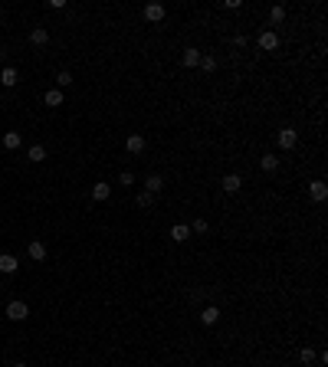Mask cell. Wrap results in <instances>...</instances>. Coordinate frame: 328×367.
Wrapping results in <instances>:
<instances>
[{
    "label": "cell",
    "instance_id": "6da1fadb",
    "mask_svg": "<svg viewBox=\"0 0 328 367\" xmlns=\"http://www.w3.org/2000/svg\"><path fill=\"white\" fill-rule=\"evenodd\" d=\"M7 318H10V321H26V318H30V305L20 302V299H13L10 305H7Z\"/></svg>",
    "mask_w": 328,
    "mask_h": 367
},
{
    "label": "cell",
    "instance_id": "7a4b0ae2",
    "mask_svg": "<svg viewBox=\"0 0 328 367\" xmlns=\"http://www.w3.org/2000/svg\"><path fill=\"white\" fill-rule=\"evenodd\" d=\"M276 144H279L282 151H292V148L299 144V131H296V128H282V131L276 135Z\"/></svg>",
    "mask_w": 328,
    "mask_h": 367
},
{
    "label": "cell",
    "instance_id": "3957f363",
    "mask_svg": "<svg viewBox=\"0 0 328 367\" xmlns=\"http://www.w3.org/2000/svg\"><path fill=\"white\" fill-rule=\"evenodd\" d=\"M144 148H148L144 135H128V138H125V151H128V154H141Z\"/></svg>",
    "mask_w": 328,
    "mask_h": 367
},
{
    "label": "cell",
    "instance_id": "277c9868",
    "mask_svg": "<svg viewBox=\"0 0 328 367\" xmlns=\"http://www.w3.org/2000/svg\"><path fill=\"white\" fill-rule=\"evenodd\" d=\"M164 4H144V20H148V23H161L164 20Z\"/></svg>",
    "mask_w": 328,
    "mask_h": 367
},
{
    "label": "cell",
    "instance_id": "5b68a950",
    "mask_svg": "<svg viewBox=\"0 0 328 367\" xmlns=\"http://www.w3.org/2000/svg\"><path fill=\"white\" fill-rule=\"evenodd\" d=\"M256 43H260V50L273 53L276 46H279V33H276V30H266V33H260V39H256Z\"/></svg>",
    "mask_w": 328,
    "mask_h": 367
},
{
    "label": "cell",
    "instance_id": "8992f818",
    "mask_svg": "<svg viewBox=\"0 0 328 367\" xmlns=\"http://www.w3.org/2000/svg\"><path fill=\"white\" fill-rule=\"evenodd\" d=\"M20 269V259L13 253H0V272L4 275H10V272H17Z\"/></svg>",
    "mask_w": 328,
    "mask_h": 367
},
{
    "label": "cell",
    "instance_id": "52a82bcc",
    "mask_svg": "<svg viewBox=\"0 0 328 367\" xmlns=\"http://www.w3.org/2000/svg\"><path fill=\"white\" fill-rule=\"evenodd\" d=\"M309 197L315 200V203H322V200L328 197V187H325V181H312V184H309Z\"/></svg>",
    "mask_w": 328,
    "mask_h": 367
},
{
    "label": "cell",
    "instance_id": "ba28073f",
    "mask_svg": "<svg viewBox=\"0 0 328 367\" xmlns=\"http://www.w3.org/2000/svg\"><path fill=\"white\" fill-rule=\"evenodd\" d=\"M30 43L33 46H46L50 43V30H46V26H33L30 30Z\"/></svg>",
    "mask_w": 328,
    "mask_h": 367
},
{
    "label": "cell",
    "instance_id": "9c48e42d",
    "mask_svg": "<svg viewBox=\"0 0 328 367\" xmlns=\"http://www.w3.org/2000/svg\"><path fill=\"white\" fill-rule=\"evenodd\" d=\"M20 82V72L13 66H4V72H0V86H7V89H13Z\"/></svg>",
    "mask_w": 328,
    "mask_h": 367
},
{
    "label": "cell",
    "instance_id": "30bf717a",
    "mask_svg": "<svg viewBox=\"0 0 328 367\" xmlns=\"http://www.w3.org/2000/svg\"><path fill=\"white\" fill-rule=\"evenodd\" d=\"M112 197V184H105V181H99V184H92V200H108Z\"/></svg>",
    "mask_w": 328,
    "mask_h": 367
},
{
    "label": "cell",
    "instance_id": "8fae6325",
    "mask_svg": "<svg viewBox=\"0 0 328 367\" xmlns=\"http://www.w3.org/2000/svg\"><path fill=\"white\" fill-rule=\"evenodd\" d=\"M200 321H204L207 328H210V324H217V321H220V308H217V305H207L204 311H200Z\"/></svg>",
    "mask_w": 328,
    "mask_h": 367
},
{
    "label": "cell",
    "instance_id": "7c38bea8",
    "mask_svg": "<svg viewBox=\"0 0 328 367\" xmlns=\"http://www.w3.org/2000/svg\"><path fill=\"white\" fill-rule=\"evenodd\" d=\"M180 62H184V66H200V50H197V46H187V50H184V56H180Z\"/></svg>",
    "mask_w": 328,
    "mask_h": 367
},
{
    "label": "cell",
    "instance_id": "4fadbf2b",
    "mask_svg": "<svg viewBox=\"0 0 328 367\" xmlns=\"http://www.w3.org/2000/svg\"><path fill=\"white\" fill-rule=\"evenodd\" d=\"M161 187H164V177H161V174H148V181H144V190H148L151 197H155Z\"/></svg>",
    "mask_w": 328,
    "mask_h": 367
},
{
    "label": "cell",
    "instance_id": "5bb4252c",
    "mask_svg": "<svg viewBox=\"0 0 328 367\" xmlns=\"http://www.w3.org/2000/svg\"><path fill=\"white\" fill-rule=\"evenodd\" d=\"M240 187H243V177L240 174H227V177H223V190H227V193H236Z\"/></svg>",
    "mask_w": 328,
    "mask_h": 367
},
{
    "label": "cell",
    "instance_id": "9a60e30c",
    "mask_svg": "<svg viewBox=\"0 0 328 367\" xmlns=\"http://www.w3.org/2000/svg\"><path fill=\"white\" fill-rule=\"evenodd\" d=\"M26 253H30V259L43 262V259H46V243H40V239H33V243H30V249H26Z\"/></svg>",
    "mask_w": 328,
    "mask_h": 367
},
{
    "label": "cell",
    "instance_id": "2e32d148",
    "mask_svg": "<svg viewBox=\"0 0 328 367\" xmlns=\"http://www.w3.org/2000/svg\"><path fill=\"white\" fill-rule=\"evenodd\" d=\"M43 102H46L50 108H59V105H62V92H59V89H46Z\"/></svg>",
    "mask_w": 328,
    "mask_h": 367
},
{
    "label": "cell",
    "instance_id": "e0dca14e",
    "mask_svg": "<svg viewBox=\"0 0 328 367\" xmlns=\"http://www.w3.org/2000/svg\"><path fill=\"white\" fill-rule=\"evenodd\" d=\"M20 141H23V138H20V131H7V135H4V148L7 151H17Z\"/></svg>",
    "mask_w": 328,
    "mask_h": 367
},
{
    "label": "cell",
    "instance_id": "ac0fdd59",
    "mask_svg": "<svg viewBox=\"0 0 328 367\" xmlns=\"http://www.w3.org/2000/svg\"><path fill=\"white\" fill-rule=\"evenodd\" d=\"M26 157H30L33 164H43L46 161V148H43V144H33V148L26 151Z\"/></svg>",
    "mask_w": 328,
    "mask_h": 367
},
{
    "label": "cell",
    "instance_id": "d6986e66",
    "mask_svg": "<svg viewBox=\"0 0 328 367\" xmlns=\"http://www.w3.org/2000/svg\"><path fill=\"white\" fill-rule=\"evenodd\" d=\"M187 236H191V230H187L184 223H174V226H171V239H174V243H184Z\"/></svg>",
    "mask_w": 328,
    "mask_h": 367
},
{
    "label": "cell",
    "instance_id": "ffe728a7",
    "mask_svg": "<svg viewBox=\"0 0 328 367\" xmlns=\"http://www.w3.org/2000/svg\"><path fill=\"white\" fill-rule=\"evenodd\" d=\"M260 168L266 171V174H273V171L279 168V157H276V154H263V157H260Z\"/></svg>",
    "mask_w": 328,
    "mask_h": 367
},
{
    "label": "cell",
    "instance_id": "44dd1931",
    "mask_svg": "<svg viewBox=\"0 0 328 367\" xmlns=\"http://www.w3.org/2000/svg\"><path fill=\"white\" fill-rule=\"evenodd\" d=\"M56 86H59V92H62V89H69V86H72V72H69V69L56 72Z\"/></svg>",
    "mask_w": 328,
    "mask_h": 367
},
{
    "label": "cell",
    "instance_id": "7402d4cb",
    "mask_svg": "<svg viewBox=\"0 0 328 367\" xmlns=\"http://www.w3.org/2000/svg\"><path fill=\"white\" fill-rule=\"evenodd\" d=\"M200 69H204L207 75L217 72V56H200Z\"/></svg>",
    "mask_w": 328,
    "mask_h": 367
},
{
    "label": "cell",
    "instance_id": "603a6c76",
    "mask_svg": "<svg viewBox=\"0 0 328 367\" xmlns=\"http://www.w3.org/2000/svg\"><path fill=\"white\" fill-rule=\"evenodd\" d=\"M269 20H273V23H282V20H285V7H273V10H269Z\"/></svg>",
    "mask_w": 328,
    "mask_h": 367
},
{
    "label": "cell",
    "instance_id": "cb8c5ba5",
    "mask_svg": "<svg viewBox=\"0 0 328 367\" xmlns=\"http://www.w3.org/2000/svg\"><path fill=\"white\" fill-rule=\"evenodd\" d=\"M187 230H191V233H207L210 226H207V220H194V223L187 226Z\"/></svg>",
    "mask_w": 328,
    "mask_h": 367
},
{
    "label": "cell",
    "instance_id": "d4e9b609",
    "mask_svg": "<svg viewBox=\"0 0 328 367\" xmlns=\"http://www.w3.org/2000/svg\"><path fill=\"white\" fill-rule=\"evenodd\" d=\"M299 357H302V364H312V361H315V351H312V348H302V351H299Z\"/></svg>",
    "mask_w": 328,
    "mask_h": 367
},
{
    "label": "cell",
    "instance_id": "484cf974",
    "mask_svg": "<svg viewBox=\"0 0 328 367\" xmlns=\"http://www.w3.org/2000/svg\"><path fill=\"white\" fill-rule=\"evenodd\" d=\"M118 184H125V187H128V184H135V174H131V171H122V177H118Z\"/></svg>",
    "mask_w": 328,
    "mask_h": 367
},
{
    "label": "cell",
    "instance_id": "4316f807",
    "mask_svg": "<svg viewBox=\"0 0 328 367\" xmlns=\"http://www.w3.org/2000/svg\"><path fill=\"white\" fill-rule=\"evenodd\" d=\"M151 200H155V197H151L148 190H144V193H138V207H151Z\"/></svg>",
    "mask_w": 328,
    "mask_h": 367
},
{
    "label": "cell",
    "instance_id": "83f0119b",
    "mask_svg": "<svg viewBox=\"0 0 328 367\" xmlns=\"http://www.w3.org/2000/svg\"><path fill=\"white\" fill-rule=\"evenodd\" d=\"M246 43H249V39L243 36V33H236V36H233V46H236V50H243V46H246Z\"/></svg>",
    "mask_w": 328,
    "mask_h": 367
},
{
    "label": "cell",
    "instance_id": "f1b7e54d",
    "mask_svg": "<svg viewBox=\"0 0 328 367\" xmlns=\"http://www.w3.org/2000/svg\"><path fill=\"white\" fill-rule=\"evenodd\" d=\"M240 7H243L240 0H223V10H240Z\"/></svg>",
    "mask_w": 328,
    "mask_h": 367
},
{
    "label": "cell",
    "instance_id": "f546056e",
    "mask_svg": "<svg viewBox=\"0 0 328 367\" xmlns=\"http://www.w3.org/2000/svg\"><path fill=\"white\" fill-rule=\"evenodd\" d=\"M10 367H26V364H23V361H20V364H10Z\"/></svg>",
    "mask_w": 328,
    "mask_h": 367
},
{
    "label": "cell",
    "instance_id": "4dcf8cb0",
    "mask_svg": "<svg viewBox=\"0 0 328 367\" xmlns=\"http://www.w3.org/2000/svg\"><path fill=\"white\" fill-rule=\"evenodd\" d=\"M0 62H4V50H0Z\"/></svg>",
    "mask_w": 328,
    "mask_h": 367
}]
</instances>
